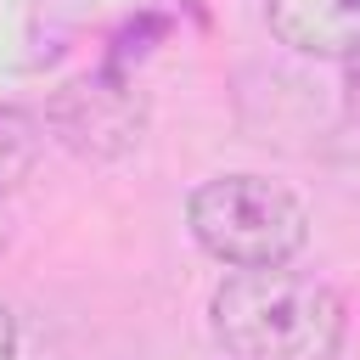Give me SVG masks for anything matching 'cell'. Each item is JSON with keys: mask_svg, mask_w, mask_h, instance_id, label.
I'll list each match as a JSON object with an SVG mask.
<instances>
[{"mask_svg": "<svg viewBox=\"0 0 360 360\" xmlns=\"http://www.w3.org/2000/svg\"><path fill=\"white\" fill-rule=\"evenodd\" d=\"M208 326L231 360H338L349 309L304 270H231L208 298Z\"/></svg>", "mask_w": 360, "mask_h": 360, "instance_id": "6da1fadb", "label": "cell"}, {"mask_svg": "<svg viewBox=\"0 0 360 360\" xmlns=\"http://www.w3.org/2000/svg\"><path fill=\"white\" fill-rule=\"evenodd\" d=\"M186 225L197 248L231 270H276L292 264L309 242V208L264 174H214L191 191Z\"/></svg>", "mask_w": 360, "mask_h": 360, "instance_id": "7a4b0ae2", "label": "cell"}, {"mask_svg": "<svg viewBox=\"0 0 360 360\" xmlns=\"http://www.w3.org/2000/svg\"><path fill=\"white\" fill-rule=\"evenodd\" d=\"M45 129L73 152V158H90V163H112L124 152L141 146L146 135V96L129 73L118 68H96V73H79L68 84L51 90L45 101Z\"/></svg>", "mask_w": 360, "mask_h": 360, "instance_id": "3957f363", "label": "cell"}, {"mask_svg": "<svg viewBox=\"0 0 360 360\" xmlns=\"http://www.w3.org/2000/svg\"><path fill=\"white\" fill-rule=\"evenodd\" d=\"M270 34L298 56L343 62L360 45V0H264Z\"/></svg>", "mask_w": 360, "mask_h": 360, "instance_id": "277c9868", "label": "cell"}, {"mask_svg": "<svg viewBox=\"0 0 360 360\" xmlns=\"http://www.w3.org/2000/svg\"><path fill=\"white\" fill-rule=\"evenodd\" d=\"M39 118L22 112V107H0V202L34 174L39 163Z\"/></svg>", "mask_w": 360, "mask_h": 360, "instance_id": "5b68a950", "label": "cell"}, {"mask_svg": "<svg viewBox=\"0 0 360 360\" xmlns=\"http://www.w3.org/2000/svg\"><path fill=\"white\" fill-rule=\"evenodd\" d=\"M343 96H349V112L360 118V45L343 56Z\"/></svg>", "mask_w": 360, "mask_h": 360, "instance_id": "8992f818", "label": "cell"}, {"mask_svg": "<svg viewBox=\"0 0 360 360\" xmlns=\"http://www.w3.org/2000/svg\"><path fill=\"white\" fill-rule=\"evenodd\" d=\"M0 360H17V315L6 298H0Z\"/></svg>", "mask_w": 360, "mask_h": 360, "instance_id": "52a82bcc", "label": "cell"}, {"mask_svg": "<svg viewBox=\"0 0 360 360\" xmlns=\"http://www.w3.org/2000/svg\"><path fill=\"white\" fill-rule=\"evenodd\" d=\"M11 248V219H6V208H0V253Z\"/></svg>", "mask_w": 360, "mask_h": 360, "instance_id": "ba28073f", "label": "cell"}]
</instances>
